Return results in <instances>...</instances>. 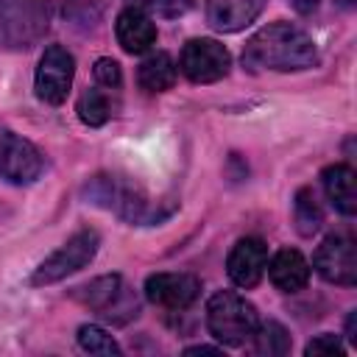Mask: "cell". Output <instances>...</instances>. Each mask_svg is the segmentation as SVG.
<instances>
[{
  "instance_id": "cell-1",
  "label": "cell",
  "mask_w": 357,
  "mask_h": 357,
  "mask_svg": "<svg viewBox=\"0 0 357 357\" xmlns=\"http://www.w3.org/2000/svg\"><path fill=\"white\" fill-rule=\"evenodd\" d=\"M318 64V47L312 36L290 22H271L259 28L243 47V67L251 73L276 70L296 73Z\"/></svg>"
},
{
  "instance_id": "cell-9",
  "label": "cell",
  "mask_w": 357,
  "mask_h": 357,
  "mask_svg": "<svg viewBox=\"0 0 357 357\" xmlns=\"http://www.w3.org/2000/svg\"><path fill=\"white\" fill-rule=\"evenodd\" d=\"M45 170L42 151L14 131H0V178L8 184H33Z\"/></svg>"
},
{
  "instance_id": "cell-6",
  "label": "cell",
  "mask_w": 357,
  "mask_h": 357,
  "mask_svg": "<svg viewBox=\"0 0 357 357\" xmlns=\"http://www.w3.org/2000/svg\"><path fill=\"white\" fill-rule=\"evenodd\" d=\"M98 245H100V234L95 229H81L75 231L64 245H59L45 262H39V268L33 271L31 282L33 284H53V282H61L67 279L70 273L86 268L95 254H98Z\"/></svg>"
},
{
  "instance_id": "cell-20",
  "label": "cell",
  "mask_w": 357,
  "mask_h": 357,
  "mask_svg": "<svg viewBox=\"0 0 357 357\" xmlns=\"http://www.w3.org/2000/svg\"><path fill=\"white\" fill-rule=\"evenodd\" d=\"M78 117L84 126H103L109 117H112V103L109 98L100 92V89H84L81 98H78V106H75Z\"/></svg>"
},
{
  "instance_id": "cell-12",
  "label": "cell",
  "mask_w": 357,
  "mask_h": 357,
  "mask_svg": "<svg viewBox=\"0 0 357 357\" xmlns=\"http://www.w3.org/2000/svg\"><path fill=\"white\" fill-rule=\"evenodd\" d=\"M268 265V245L259 237H243L226 257V273L237 287H257Z\"/></svg>"
},
{
  "instance_id": "cell-4",
  "label": "cell",
  "mask_w": 357,
  "mask_h": 357,
  "mask_svg": "<svg viewBox=\"0 0 357 357\" xmlns=\"http://www.w3.org/2000/svg\"><path fill=\"white\" fill-rule=\"evenodd\" d=\"M50 22L45 0H0V47L28 50L36 45Z\"/></svg>"
},
{
  "instance_id": "cell-17",
  "label": "cell",
  "mask_w": 357,
  "mask_h": 357,
  "mask_svg": "<svg viewBox=\"0 0 357 357\" xmlns=\"http://www.w3.org/2000/svg\"><path fill=\"white\" fill-rule=\"evenodd\" d=\"M137 81L145 92H165L176 84V61L170 53L159 50V53H151L139 70H137Z\"/></svg>"
},
{
  "instance_id": "cell-13",
  "label": "cell",
  "mask_w": 357,
  "mask_h": 357,
  "mask_svg": "<svg viewBox=\"0 0 357 357\" xmlns=\"http://www.w3.org/2000/svg\"><path fill=\"white\" fill-rule=\"evenodd\" d=\"M268 0H206V22L220 33H237L251 25Z\"/></svg>"
},
{
  "instance_id": "cell-8",
  "label": "cell",
  "mask_w": 357,
  "mask_h": 357,
  "mask_svg": "<svg viewBox=\"0 0 357 357\" xmlns=\"http://www.w3.org/2000/svg\"><path fill=\"white\" fill-rule=\"evenodd\" d=\"M178 67L187 75V81H192V84H215L229 73L231 56L218 39L201 36V39H190L181 47Z\"/></svg>"
},
{
  "instance_id": "cell-7",
  "label": "cell",
  "mask_w": 357,
  "mask_h": 357,
  "mask_svg": "<svg viewBox=\"0 0 357 357\" xmlns=\"http://www.w3.org/2000/svg\"><path fill=\"white\" fill-rule=\"evenodd\" d=\"M73 75H75V59L67 47L61 45H50L45 47L42 59H39V67H36V78H33V89H36V98L50 103V106H59L67 100V92L73 86Z\"/></svg>"
},
{
  "instance_id": "cell-21",
  "label": "cell",
  "mask_w": 357,
  "mask_h": 357,
  "mask_svg": "<svg viewBox=\"0 0 357 357\" xmlns=\"http://www.w3.org/2000/svg\"><path fill=\"white\" fill-rule=\"evenodd\" d=\"M78 346L84 349V351H89V354H120V346H117V340L103 329V326H98V324H84L81 329H78Z\"/></svg>"
},
{
  "instance_id": "cell-19",
  "label": "cell",
  "mask_w": 357,
  "mask_h": 357,
  "mask_svg": "<svg viewBox=\"0 0 357 357\" xmlns=\"http://www.w3.org/2000/svg\"><path fill=\"white\" fill-rule=\"evenodd\" d=\"M254 351L257 354H268V357H279L290 351V335L279 321H265L257 324L254 329Z\"/></svg>"
},
{
  "instance_id": "cell-23",
  "label": "cell",
  "mask_w": 357,
  "mask_h": 357,
  "mask_svg": "<svg viewBox=\"0 0 357 357\" xmlns=\"http://www.w3.org/2000/svg\"><path fill=\"white\" fill-rule=\"evenodd\" d=\"M148 11H153L156 17H165V20H176V17H184L190 8H192V0H145Z\"/></svg>"
},
{
  "instance_id": "cell-18",
  "label": "cell",
  "mask_w": 357,
  "mask_h": 357,
  "mask_svg": "<svg viewBox=\"0 0 357 357\" xmlns=\"http://www.w3.org/2000/svg\"><path fill=\"white\" fill-rule=\"evenodd\" d=\"M293 223L301 237H312L324 223V209L312 192V187H301L293 198Z\"/></svg>"
},
{
  "instance_id": "cell-10",
  "label": "cell",
  "mask_w": 357,
  "mask_h": 357,
  "mask_svg": "<svg viewBox=\"0 0 357 357\" xmlns=\"http://www.w3.org/2000/svg\"><path fill=\"white\" fill-rule=\"evenodd\" d=\"M312 265L315 271L332 282V284H343L351 287L357 282V254H354V237L335 231L329 237H324V243L315 248L312 254Z\"/></svg>"
},
{
  "instance_id": "cell-16",
  "label": "cell",
  "mask_w": 357,
  "mask_h": 357,
  "mask_svg": "<svg viewBox=\"0 0 357 357\" xmlns=\"http://www.w3.org/2000/svg\"><path fill=\"white\" fill-rule=\"evenodd\" d=\"M321 184H324L326 198L332 201V206H335L340 215L351 218V215L357 212V176H354V170H351L349 165L337 162V165L324 167Z\"/></svg>"
},
{
  "instance_id": "cell-26",
  "label": "cell",
  "mask_w": 357,
  "mask_h": 357,
  "mask_svg": "<svg viewBox=\"0 0 357 357\" xmlns=\"http://www.w3.org/2000/svg\"><path fill=\"white\" fill-rule=\"evenodd\" d=\"M184 354H220V349H215V346H190V349H184Z\"/></svg>"
},
{
  "instance_id": "cell-15",
  "label": "cell",
  "mask_w": 357,
  "mask_h": 357,
  "mask_svg": "<svg viewBox=\"0 0 357 357\" xmlns=\"http://www.w3.org/2000/svg\"><path fill=\"white\" fill-rule=\"evenodd\" d=\"M273 287H279L282 293H298L307 287L310 282V262L304 259L301 251L296 248H282L271 257V262L265 265Z\"/></svg>"
},
{
  "instance_id": "cell-25",
  "label": "cell",
  "mask_w": 357,
  "mask_h": 357,
  "mask_svg": "<svg viewBox=\"0 0 357 357\" xmlns=\"http://www.w3.org/2000/svg\"><path fill=\"white\" fill-rule=\"evenodd\" d=\"M287 3H290L298 14H310V11H315V8H318V3H321V0H287Z\"/></svg>"
},
{
  "instance_id": "cell-14",
  "label": "cell",
  "mask_w": 357,
  "mask_h": 357,
  "mask_svg": "<svg viewBox=\"0 0 357 357\" xmlns=\"http://www.w3.org/2000/svg\"><path fill=\"white\" fill-rule=\"evenodd\" d=\"M114 36L126 53H145L156 42V25L142 8H123L114 20Z\"/></svg>"
},
{
  "instance_id": "cell-11",
  "label": "cell",
  "mask_w": 357,
  "mask_h": 357,
  "mask_svg": "<svg viewBox=\"0 0 357 357\" xmlns=\"http://www.w3.org/2000/svg\"><path fill=\"white\" fill-rule=\"evenodd\" d=\"M201 293V279L192 273H151L145 279V298L165 310H184Z\"/></svg>"
},
{
  "instance_id": "cell-3",
  "label": "cell",
  "mask_w": 357,
  "mask_h": 357,
  "mask_svg": "<svg viewBox=\"0 0 357 357\" xmlns=\"http://www.w3.org/2000/svg\"><path fill=\"white\" fill-rule=\"evenodd\" d=\"M259 324L257 307L234 290H220L206 301V326L223 346H243Z\"/></svg>"
},
{
  "instance_id": "cell-22",
  "label": "cell",
  "mask_w": 357,
  "mask_h": 357,
  "mask_svg": "<svg viewBox=\"0 0 357 357\" xmlns=\"http://www.w3.org/2000/svg\"><path fill=\"white\" fill-rule=\"evenodd\" d=\"M92 75H95V81H98L100 86H106V89H117V86L123 84V70H120V64H117L114 59H109V56H103V59L95 61Z\"/></svg>"
},
{
  "instance_id": "cell-24",
  "label": "cell",
  "mask_w": 357,
  "mask_h": 357,
  "mask_svg": "<svg viewBox=\"0 0 357 357\" xmlns=\"http://www.w3.org/2000/svg\"><path fill=\"white\" fill-rule=\"evenodd\" d=\"M346 349H343V343H340V337L337 335H332V332H324V335H318V337H312L310 343H307V349H304V354L307 357H318V354H343Z\"/></svg>"
},
{
  "instance_id": "cell-2",
  "label": "cell",
  "mask_w": 357,
  "mask_h": 357,
  "mask_svg": "<svg viewBox=\"0 0 357 357\" xmlns=\"http://www.w3.org/2000/svg\"><path fill=\"white\" fill-rule=\"evenodd\" d=\"M81 192H84L86 204L103 206L128 223H156L167 215V212H159L156 204H151L148 195L137 184L117 178V176H95L84 184Z\"/></svg>"
},
{
  "instance_id": "cell-5",
  "label": "cell",
  "mask_w": 357,
  "mask_h": 357,
  "mask_svg": "<svg viewBox=\"0 0 357 357\" xmlns=\"http://www.w3.org/2000/svg\"><path fill=\"white\" fill-rule=\"evenodd\" d=\"M75 298L112 324H128L131 318L139 315V298L120 273H106L92 279L89 284L75 290Z\"/></svg>"
}]
</instances>
